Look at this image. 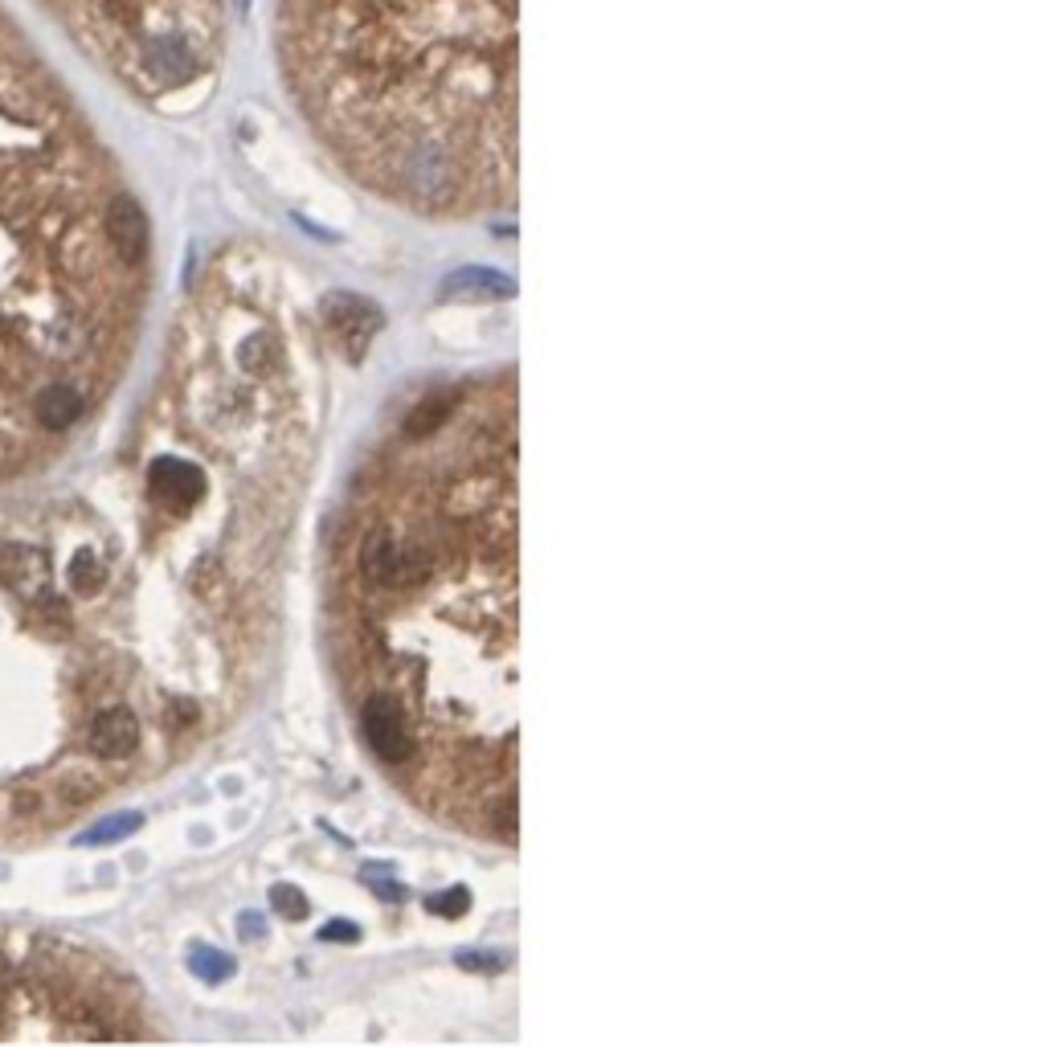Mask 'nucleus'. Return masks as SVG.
Listing matches in <instances>:
<instances>
[{
  "mask_svg": "<svg viewBox=\"0 0 1047 1047\" xmlns=\"http://www.w3.org/2000/svg\"><path fill=\"white\" fill-rule=\"evenodd\" d=\"M340 659L414 736L406 785L443 823L516 838V393L409 409L344 524Z\"/></svg>",
  "mask_w": 1047,
  "mask_h": 1047,
  "instance_id": "obj_1",
  "label": "nucleus"
},
{
  "mask_svg": "<svg viewBox=\"0 0 1047 1047\" xmlns=\"http://www.w3.org/2000/svg\"><path fill=\"white\" fill-rule=\"evenodd\" d=\"M278 70L356 184L418 217L516 201L520 0H278Z\"/></svg>",
  "mask_w": 1047,
  "mask_h": 1047,
  "instance_id": "obj_2",
  "label": "nucleus"
},
{
  "mask_svg": "<svg viewBox=\"0 0 1047 1047\" xmlns=\"http://www.w3.org/2000/svg\"><path fill=\"white\" fill-rule=\"evenodd\" d=\"M319 319H324V332L332 336V344L348 360H360L368 353L373 336L380 332V307L368 303L365 295H356V291H332V295H324L319 299Z\"/></svg>",
  "mask_w": 1047,
  "mask_h": 1047,
  "instance_id": "obj_3",
  "label": "nucleus"
},
{
  "mask_svg": "<svg viewBox=\"0 0 1047 1047\" xmlns=\"http://www.w3.org/2000/svg\"><path fill=\"white\" fill-rule=\"evenodd\" d=\"M148 496L156 499L169 516H189V511L210 496V475L196 467L193 458L160 455L148 467Z\"/></svg>",
  "mask_w": 1047,
  "mask_h": 1047,
  "instance_id": "obj_4",
  "label": "nucleus"
},
{
  "mask_svg": "<svg viewBox=\"0 0 1047 1047\" xmlns=\"http://www.w3.org/2000/svg\"><path fill=\"white\" fill-rule=\"evenodd\" d=\"M103 234L111 254L119 258V266L128 271H140L148 262V250H152V234H148V217L140 210V201L131 193H115L106 201L103 213Z\"/></svg>",
  "mask_w": 1047,
  "mask_h": 1047,
  "instance_id": "obj_5",
  "label": "nucleus"
},
{
  "mask_svg": "<svg viewBox=\"0 0 1047 1047\" xmlns=\"http://www.w3.org/2000/svg\"><path fill=\"white\" fill-rule=\"evenodd\" d=\"M91 753L103 761H123L140 749V720L131 708H103L91 724Z\"/></svg>",
  "mask_w": 1047,
  "mask_h": 1047,
  "instance_id": "obj_6",
  "label": "nucleus"
},
{
  "mask_svg": "<svg viewBox=\"0 0 1047 1047\" xmlns=\"http://www.w3.org/2000/svg\"><path fill=\"white\" fill-rule=\"evenodd\" d=\"M33 418L45 426V430H65L82 418V393L70 389V385H45V389L33 397Z\"/></svg>",
  "mask_w": 1047,
  "mask_h": 1047,
  "instance_id": "obj_7",
  "label": "nucleus"
},
{
  "mask_svg": "<svg viewBox=\"0 0 1047 1047\" xmlns=\"http://www.w3.org/2000/svg\"><path fill=\"white\" fill-rule=\"evenodd\" d=\"M443 291L450 299H508L516 287L511 278L491 275V271H458L455 278H446Z\"/></svg>",
  "mask_w": 1047,
  "mask_h": 1047,
  "instance_id": "obj_8",
  "label": "nucleus"
},
{
  "mask_svg": "<svg viewBox=\"0 0 1047 1047\" xmlns=\"http://www.w3.org/2000/svg\"><path fill=\"white\" fill-rule=\"evenodd\" d=\"M189 966H193L196 978L225 982L230 974H234V957H225L222 949H210V945H196L193 954H189Z\"/></svg>",
  "mask_w": 1047,
  "mask_h": 1047,
  "instance_id": "obj_9",
  "label": "nucleus"
},
{
  "mask_svg": "<svg viewBox=\"0 0 1047 1047\" xmlns=\"http://www.w3.org/2000/svg\"><path fill=\"white\" fill-rule=\"evenodd\" d=\"M140 814L135 811H128V814H111V819H103L99 826H91L87 835H79V843H115V838H128V835H135L140 831Z\"/></svg>",
  "mask_w": 1047,
  "mask_h": 1047,
  "instance_id": "obj_10",
  "label": "nucleus"
},
{
  "mask_svg": "<svg viewBox=\"0 0 1047 1047\" xmlns=\"http://www.w3.org/2000/svg\"><path fill=\"white\" fill-rule=\"evenodd\" d=\"M271 904H275V913L287 916V921H303V916H307V896L295 892V884H275V888H271Z\"/></svg>",
  "mask_w": 1047,
  "mask_h": 1047,
  "instance_id": "obj_11",
  "label": "nucleus"
},
{
  "mask_svg": "<svg viewBox=\"0 0 1047 1047\" xmlns=\"http://www.w3.org/2000/svg\"><path fill=\"white\" fill-rule=\"evenodd\" d=\"M70 581H74V589H82V593H94V589L103 586V565L94 561L91 552H82L79 561L70 565Z\"/></svg>",
  "mask_w": 1047,
  "mask_h": 1047,
  "instance_id": "obj_12",
  "label": "nucleus"
},
{
  "mask_svg": "<svg viewBox=\"0 0 1047 1047\" xmlns=\"http://www.w3.org/2000/svg\"><path fill=\"white\" fill-rule=\"evenodd\" d=\"M426 908H430V913H438V916H458V913H467V908H471V892H467V888H446V892H438V896H430V901H426Z\"/></svg>",
  "mask_w": 1047,
  "mask_h": 1047,
  "instance_id": "obj_13",
  "label": "nucleus"
},
{
  "mask_svg": "<svg viewBox=\"0 0 1047 1047\" xmlns=\"http://www.w3.org/2000/svg\"><path fill=\"white\" fill-rule=\"evenodd\" d=\"M356 929L353 925H327V929H319V942H353Z\"/></svg>",
  "mask_w": 1047,
  "mask_h": 1047,
  "instance_id": "obj_14",
  "label": "nucleus"
},
{
  "mask_svg": "<svg viewBox=\"0 0 1047 1047\" xmlns=\"http://www.w3.org/2000/svg\"><path fill=\"white\" fill-rule=\"evenodd\" d=\"M242 933H246V937H262V933H266V929H262L258 913H246V916H242Z\"/></svg>",
  "mask_w": 1047,
  "mask_h": 1047,
  "instance_id": "obj_15",
  "label": "nucleus"
},
{
  "mask_svg": "<svg viewBox=\"0 0 1047 1047\" xmlns=\"http://www.w3.org/2000/svg\"><path fill=\"white\" fill-rule=\"evenodd\" d=\"M462 966H475V969H499V957H475V954H467V957H462Z\"/></svg>",
  "mask_w": 1047,
  "mask_h": 1047,
  "instance_id": "obj_16",
  "label": "nucleus"
}]
</instances>
